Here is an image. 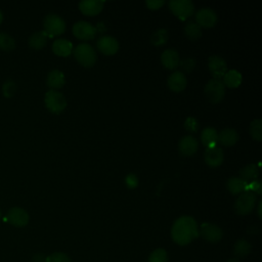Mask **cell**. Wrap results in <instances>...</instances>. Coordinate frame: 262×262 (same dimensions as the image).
Instances as JSON below:
<instances>
[{"label":"cell","mask_w":262,"mask_h":262,"mask_svg":"<svg viewBox=\"0 0 262 262\" xmlns=\"http://www.w3.org/2000/svg\"><path fill=\"white\" fill-rule=\"evenodd\" d=\"M172 239L180 246L191 243L199 236L196 221L191 216H181L175 220L171 228Z\"/></svg>","instance_id":"1"},{"label":"cell","mask_w":262,"mask_h":262,"mask_svg":"<svg viewBox=\"0 0 262 262\" xmlns=\"http://www.w3.org/2000/svg\"><path fill=\"white\" fill-rule=\"evenodd\" d=\"M74 57L85 68H91L96 62V51L88 43H80L74 48Z\"/></svg>","instance_id":"2"},{"label":"cell","mask_w":262,"mask_h":262,"mask_svg":"<svg viewBox=\"0 0 262 262\" xmlns=\"http://www.w3.org/2000/svg\"><path fill=\"white\" fill-rule=\"evenodd\" d=\"M43 28L48 37L59 36L66 31V21L59 15L50 13L45 16Z\"/></svg>","instance_id":"3"},{"label":"cell","mask_w":262,"mask_h":262,"mask_svg":"<svg viewBox=\"0 0 262 262\" xmlns=\"http://www.w3.org/2000/svg\"><path fill=\"white\" fill-rule=\"evenodd\" d=\"M169 8L181 20H185L194 13V5L190 0H170Z\"/></svg>","instance_id":"4"},{"label":"cell","mask_w":262,"mask_h":262,"mask_svg":"<svg viewBox=\"0 0 262 262\" xmlns=\"http://www.w3.org/2000/svg\"><path fill=\"white\" fill-rule=\"evenodd\" d=\"M206 97L212 103H218L223 100L225 95V86L221 80L211 79L204 88Z\"/></svg>","instance_id":"5"},{"label":"cell","mask_w":262,"mask_h":262,"mask_svg":"<svg viewBox=\"0 0 262 262\" xmlns=\"http://www.w3.org/2000/svg\"><path fill=\"white\" fill-rule=\"evenodd\" d=\"M257 202V196L251 191L241 193L234 202V210L238 215H247L251 213Z\"/></svg>","instance_id":"6"},{"label":"cell","mask_w":262,"mask_h":262,"mask_svg":"<svg viewBox=\"0 0 262 262\" xmlns=\"http://www.w3.org/2000/svg\"><path fill=\"white\" fill-rule=\"evenodd\" d=\"M46 107L53 114H59L67 107V100L62 93L57 90H49L44 97Z\"/></svg>","instance_id":"7"},{"label":"cell","mask_w":262,"mask_h":262,"mask_svg":"<svg viewBox=\"0 0 262 262\" xmlns=\"http://www.w3.org/2000/svg\"><path fill=\"white\" fill-rule=\"evenodd\" d=\"M72 31L76 38L80 40L88 41V40H92L95 37L97 29L88 21L80 20L74 24Z\"/></svg>","instance_id":"8"},{"label":"cell","mask_w":262,"mask_h":262,"mask_svg":"<svg viewBox=\"0 0 262 262\" xmlns=\"http://www.w3.org/2000/svg\"><path fill=\"white\" fill-rule=\"evenodd\" d=\"M217 20L216 12L209 7H203L195 12V23L201 28H212L216 25Z\"/></svg>","instance_id":"9"},{"label":"cell","mask_w":262,"mask_h":262,"mask_svg":"<svg viewBox=\"0 0 262 262\" xmlns=\"http://www.w3.org/2000/svg\"><path fill=\"white\" fill-rule=\"evenodd\" d=\"M199 235L209 243H217L223 236L222 229L212 223H203L199 229Z\"/></svg>","instance_id":"10"},{"label":"cell","mask_w":262,"mask_h":262,"mask_svg":"<svg viewBox=\"0 0 262 262\" xmlns=\"http://www.w3.org/2000/svg\"><path fill=\"white\" fill-rule=\"evenodd\" d=\"M208 68L213 79L216 80H222L223 76L227 72V64L219 55H211L208 58Z\"/></svg>","instance_id":"11"},{"label":"cell","mask_w":262,"mask_h":262,"mask_svg":"<svg viewBox=\"0 0 262 262\" xmlns=\"http://www.w3.org/2000/svg\"><path fill=\"white\" fill-rule=\"evenodd\" d=\"M29 214L28 212L23 209V208H19V207H14V208H11L8 210L7 212V215H6V220L16 226V227H23L25 225L28 224L29 222Z\"/></svg>","instance_id":"12"},{"label":"cell","mask_w":262,"mask_h":262,"mask_svg":"<svg viewBox=\"0 0 262 262\" xmlns=\"http://www.w3.org/2000/svg\"><path fill=\"white\" fill-rule=\"evenodd\" d=\"M97 49L104 55H113L119 50V42L112 36H101L96 42Z\"/></svg>","instance_id":"13"},{"label":"cell","mask_w":262,"mask_h":262,"mask_svg":"<svg viewBox=\"0 0 262 262\" xmlns=\"http://www.w3.org/2000/svg\"><path fill=\"white\" fill-rule=\"evenodd\" d=\"M204 159L208 166L212 168H216L223 163L224 154H223V150L216 145L214 147L206 148L204 152Z\"/></svg>","instance_id":"14"},{"label":"cell","mask_w":262,"mask_h":262,"mask_svg":"<svg viewBox=\"0 0 262 262\" xmlns=\"http://www.w3.org/2000/svg\"><path fill=\"white\" fill-rule=\"evenodd\" d=\"M104 2L100 0H83L79 2L80 11L88 16H94L101 12Z\"/></svg>","instance_id":"15"},{"label":"cell","mask_w":262,"mask_h":262,"mask_svg":"<svg viewBox=\"0 0 262 262\" xmlns=\"http://www.w3.org/2000/svg\"><path fill=\"white\" fill-rule=\"evenodd\" d=\"M167 84L169 89L172 90L173 92H181L186 87L187 79L183 72L176 71L168 77Z\"/></svg>","instance_id":"16"},{"label":"cell","mask_w":262,"mask_h":262,"mask_svg":"<svg viewBox=\"0 0 262 262\" xmlns=\"http://www.w3.org/2000/svg\"><path fill=\"white\" fill-rule=\"evenodd\" d=\"M198 146H199L198 141L192 135L184 136L183 138L180 139V141L178 143V148H179L180 154H182L183 156H186V157L194 155L198 150Z\"/></svg>","instance_id":"17"},{"label":"cell","mask_w":262,"mask_h":262,"mask_svg":"<svg viewBox=\"0 0 262 262\" xmlns=\"http://www.w3.org/2000/svg\"><path fill=\"white\" fill-rule=\"evenodd\" d=\"M161 62L168 70L178 68L180 62L179 53L175 49H166L161 54Z\"/></svg>","instance_id":"18"},{"label":"cell","mask_w":262,"mask_h":262,"mask_svg":"<svg viewBox=\"0 0 262 262\" xmlns=\"http://www.w3.org/2000/svg\"><path fill=\"white\" fill-rule=\"evenodd\" d=\"M238 140V134L233 128H225L218 133V142L223 146H232Z\"/></svg>","instance_id":"19"},{"label":"cell","mask_w":262,"mask_h":262,"mask_svg":"<svg viewBox=\"0 0 262 262\" xmlns=\"http://www.w3.org/2000/svg\"><path fill=\"white\" fill-rule=\"evenodd\" d=\"M52 51L61 57L69 56L73 52V44L67 39H57L52 44Z\"/></svg>","instance_id":"20"},{"label":"cell","mask_w":262,"mask_h":262,"mask_svg":"<svg viewBox=\"0 0 262 262\" xmlns=\"http://www.w3.org/2000/svg\"><path fill=\"white\" fill-rule=\"evenodd\" d=\"M64 82H66L64 75L59 70L50 71L46 78V83L52 90L60 89L64 85Z\"/></svg>","instance_id":"21"},{"label":"cell","mask_w":262,"mask_h":262,"mask_svg":"<svg viewBox=\"0 0 262 262\" xmlns=\"http://www.w3.org/2000/svg\"><path fill=\"white\" fill-rule=\"evenodd\" d=\"M201 141L207 147H214L218 142V132L213 127H206L201 133Z\"/></svg>","instance_id":"22"},{"label":"cell","mask_w":262,"mask_h":262,"mask_svg":"<svg viewBox=\"0 0 262 262\" xmlns=\"http://www.w3.org/2000/svg\"><path fill=\"white\" fill-rule=\"evenodd\" d=\"M248 187V182L244 181L239 177H231L226 182L227 190L232 194H241L246 192Z\"/></svg>","instance_id":"23"},{"label":"cell","mask_w":262,"mask_h":262,"mask_svg":"<svg viewBox=\"0 0 262 262\" xmlns=\"http://www.w3.org/2000/svg\"><path fill=\"white\" fill-rule=\"evenodd\" d=\"M243 80L242 74L236 70H229L225 73V75L222 78V82L224 86H227L229 88H236L241 85Z\"/></svg>","instance_id":"24"},{"label":"cell","mask_w":262,"mask_h":262,"mask_svg":"<svg viewBox=\"0 0 262 262\" xmlns=\"http://www.w3.org/2000/svg\"><path fill=\"white\" fill-rule=\"evenodd\" d=\"M47 34L44 31H39V32H35L33 33L30 38H29V46L32 49L35 50H40L42 49L46 43H47Z\"/></svg>","instance_id":"25"},{"label":"cell","mask_w":262,"mask_h":262,"mask_svg":"<svg viewBox=\"0 0 262 262\" xmlns=\"http://www.w3.org/2000/svg\"><path fill=\"white\" fill-rule=\"evenodd\" d=\"M259 176V168L255 164H249L243 167L239 171V178L246 182H251L257 180Z\"/></svg>","instance_id":"26"},{"label":"cell","mask_w":262,"mask_h":262,"mask_svg":"<svg viewBox=\"0 0 262 262\" xmlns=\"http://www.w3.org/2000/svg\"><path fill=\"white\" fill-rule=\"evenodd\" d=\"M184 33H185L186 37H187L189 40L195 41V40H198V39L201 37V35H202V28H201L195 21L188 20V21L185 24Z\"/></svg>","instance_id":"27"},{"label":"cell","mask_w":262,"mask_h":262,"mask_svg":"<svg viewBox=\"0 0 262 262\" xmlns=\"http://www.w3.org/2000/svg\"><path fill=\"white\" fill-rule=\"evenodd\" d=\"M251 249H252L251 244L248 241L242 238L235 242L233 247V254L237 259L243 258V257H246L251 252Z\"/></svg>","instance_id":"28"},{"label":"cell","mask_w":262,"mask_h":262,"mask_svg":"<svg viewBox=\"0 0 262 262\" xmlns=\"http://www.w3.org/2000/svg\"><path fill=\"white\" fill-rule=\"evenodd\" d=\"M168 40V32L166 29H158L151 35L150 42L155 46H162Z\"/></svg>","instance_id":"29"},{"label":"cell","mask_w":262,"mask_h":262,"mask_svg":"<svg viewBox=\"0 0 262 262\" xmlns=\"http://www.w3.org/2000/svg\"><path fill=\"white\" fill-rule=\"evenodd\" d=\"M250 135L253 139L260 141L262 139V120L261 119H255L250 124Z\"/></svg>","instance_id":"30"},{"label":"cell","mask_w":262,"mask_h":262,"mask_svg":"<svg viewBox=\"0 0 262 262\" xmlns=\"http://www.w3.org/2000/svg\"><path fill=\"white\" fill-rule=\"evenodd\" d=\"M15 48L14 39L7 33L0 32V49L4 51H11Z\"/></svg>","instance_id":"31"},{"label":"cell","mask_w":262,"mask_h":262,"mask_svg":"<svg viewBox=\"0 0 262 262\" xmlns=\"http://www.w3.org/2000/svg\"><path fill=\"white\" fill-rule=\"evenodd\" d=\"M148 262H168V254L164 249H156L149 255Z\"/></svg>","instance_id":"32"},{"label":"cell","mask_w":262,"mask_h":262,"mask_svg":"<svg viewBox=\"0 0 262 262\" xmlns=\"http://www.w3.org/2000/svg\"><path fill=\"white\" fill-rule=\"evenodd\" d=\"M15 91H16V85H15L13 80L9 79V80H7V81H5L3 83V85H2V93H3V95L5 97H7V98L12 97L14 95Z\"/></svg>","instance_id":"33"},{"label":"cell","mask_w":262,"mask_h":262,"mask_svg":"<svg viewBox=\"0 0 262 262\" xmlns=\"http://www.w3.org/2000/svg\"><path fill=\"white\" fill-rule=\"evenodd\" d=\"M46 262H71V259L66 253L57 252L47 256Z\"/></svg>","instance_id":"34"},{"label":"cell","mask_w":262,"mask_h":262,"mask_svg":"<svg viewBox=\"0 0 262 262\" xmlns=\"http://www.w3.org/2000/svg\"><path fill=\"white\" fill-rule=\"evenodd\" d=\"M184 128L190 133H194L199 129V123L198 120L194 117H188L184 121Z\"/></svg>","instance_id":"35"},{"label":"cell","mask_w":262,"mask_h":262,"mask_svg":"<svg viewBox=\"0 0 262 262\" xmlns=\"http://www.w3.org/2000/svg\"><path fill=\"white\" fill-rule=\"evenodd\" d=\"M195 66V61L192 57H189V58H186V59H183V60H180L179 62V66L178 67H181V69L186 72V73H190L192 71V69L194 68Z\"/></svg>","instance_id":"36"},{"label":"cell","mask_w":262,"mask_h":262,"mask_svg":"<svg viewBox=\"0 0 262 262\" xmlns=\"http://www.w3.org/2000/svg\"><path fill=\"white\" fill-rule=\"evenodd\" d=\"M125 184L129 189H134L138 185V178L135 174L129 173L125 177Z\"/></svg>","instance_id":"37"},{"label":"cell","mask_w":262,"mask_h":262,"mask_svg":"<svg viewBox=\"0 0 262 262\" xmlns=\"http://www.w3.org/2000/svg\"><path fill=\"white\" fill-rule=\"evenodd\" d=\"M247 190L248 191H251L255 194H261L262 192V185H261V182L259 180H254V181H251L248 183V187H247Z\"/></svg>","instance_id":"38"},{"label":"cell","mask_w":262,"mask_h":262,"mask_svg":"<svg viewBox=\"0 0 262 262\" xmlns=\"http://www.w3.org/2000/svg\"><path fill=\"white\" fill-rule=\"evenodd\" d=\"M165 4L164 0H147L145 1V5L151 9V10H157L161 8Z\"/></svg>","instance_id":"39"},{"label":"cell","mask_w":262,"mask_h":262,"mask_svg":"<svg viewBox=\"0 0 262 262\" xmlns=\"http://www.w3.org/2000/svg\"><path fill=\"white\" fill-rule=\"evenodd\" d=\"M32 262H46V257L43 254H36L33 256Z\"/></svg>","instance_id":"40"},{"label":"cell","mask_w":262,"mask_h":262,"mask_svg":"<svg viewBox=\"0 0 262 262\" xmlns=\"http://www.w3.org/2000/svg\"><path fill=\"white\" fill-rule=\"evenodd\" d=\"M261 205H262V202L260 201L259 204H258V216H259V218L262 217V216H261Z\"/></svg>","instance_id":"41"},{"label":"cell","mask_w":262,"mask_h":262,"mask_svg":"<svg viewBox=\"0 0 262 262\" xmlns=\"http://www.w3.org/2000/svg\"><path fill=\"white\" fill-rule=\"evenodd\" d=\"M227 262H241V261H239V259H237V258H235V257H234V258H230V259H228V260H227Z\"/></svg>","instance_id":"42"},{"label":"cell","mask_w":262,"mask_h":262,"mask_svg":"<svg viewBox=\"0 0 262 262\" xmlns=\"http://www.w3.org/2000/svg\"><path fill=\"white\" fill-rule=\"evenodd\" d=\"M2 20H3V14H2V12L0 11V24L2 23Z\"/></svg>","instance_id":"43"},{"label":"cell","mask_w":262,"mask_h":262,"mask_svg":"<svg viewBox=\"0 0 262 262\" xmlns=\"http://www.w3.org/2000/svg\"><path fill=\"white\" fill-rule=\"evenodd\" d=\"M1 218H2V212L0 211V219H1Z\"/></svg>","instance_id":"44"}]
</instances>
